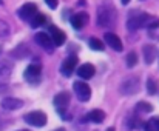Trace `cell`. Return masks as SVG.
Segmentation results:
<instances>
[{
	"label": "cell",
	"instance_id": "6da1fadb",
	"mask_svg": "<svg viewBox=\"0 0 159 131\" xmlns=\"http://www.w3.org/2000/svg\"><path fill=\"white\" fill-rule=\"evenodd\" d=\"M98 23L101 26H113L116 23V8L111 5L110 0H105L98 8Z\"/></svg>",
	"mask_w": 159,
	"mask_h": 131
},
{
	"label": "cell",
	"instance_id": "7a4b0ae2",
	"mask_svg": "<svg viewBox=\"0 0 159 131\" xmlns=\"http://www.w3.org/2000/svg\"><path fill=\"white\" fill-rule=\"evenodd\" d=\"M153 19H155V17H152V15H148V14H145V12H134V14L130 15V19H128V22H127V28H128L130 31H136V29L144 28V26L148 28V25H150V22H152Z\"/></svg>",
	"mask_w": 159,
	"mask_h": 131
},
{
	"label": "cell",
	"instance_id": "3957f363",
	"mask_svg": "<svg viewBox=\"0 0 159 131\" xmlns=\"http://www.w3.org/2000/svg\"><path fill=\"white\" fill-rule=\"evenodd\" d=\"M25 122L28 125H33V127H45L47 125V114L43 111H31L28 114H25Z\"/></svg>",
	"mask_w": 159,
	"mask_h": 131
},
{
	"label": "cell",
	"instance_id": "277c9868",
	"mask_svg": "<svg viewBox=\"0 0 159 131\" xmlns=\"http://www.w3.org/2000/svg\"><path fill=\"white\" fill-rule=\"evenodd\" d=\"M73 90H74V93H76V96H77V99H79L80 102L90 100V97H91V90H90L88 83H85V82H82V80H77V82L73 83Z\"/></svg>",
	"mask_w": 159,
	"mask_h": 131
},
{
	"label": "cell",
	"instance_id": "5b68a950",
	"mask_svg": "<svg viewBox=\"0 0 159 131\" xmlns=\"http://www.w3.org/2000/svg\"><path fill=\"white\" fill-rule=\"evenodd\" d=\"M23 76H25V79H26L30 83L36 85V83L42 79V66L39 65V63H31V65L25 69Z\"/></svg>",
	"mask_w": 159,
	"mask_h": 131
},
{
	"label": "cell",
	"instance_id": "8992f818",
	"mask_svg": "<svg viewBox=\"0 0 159 131\" xmlns=\"http://www.w3.org/2000/svg\"><path fill=\"white\" fill-rule=\"evenodd\" d=\"M139 91V79L138 77H127L120 85V93L125 96H131Z\"/></svg>",
	"mask_w": 159,
	"mask_h": 131
},
{
	"label": "cell",
	"instance_id": "52a82bcc",
	"mask_svg": "<svg viewBox=\"0 0 159 131\" xmlns=\"http://www.w3.org/2000/svg\"><path fill=\"white\" fill-rule=\"evenodd\" d=\"M39 12H37V5L36 3H25L20 9H19V17L22 19V20H25V22H31L36 15H37Z\"/></svg>",
	"mask_w": 159,
	"mask_h": 131
},
{
	"label": "cell",
	"instance_id": "ba28073f",
	"mask_svg": "<svg viewBox=\"0 0 159 131\" xmlns=\"http://www.w3.org/2000/svg\"><path fill=\"white\" fill-rule=\"evenodd\" d=\"M11 68H12L11 62L0 59V90H2V88H6L8 79H9V76H11Z\"/></svg>",
	"mask_w": 159,
	"mask_h": 131
},
{
	"label": "cell",
	"instance_id": "9c48e42d",
	"mask_svg": "<svg viewBox=\"0 0 159 131\" xmlns=\"http://www.w3.org/2000/svg\"><path fill=\"white\" fill-rule=\"evenodd\" d=\"M34 40H36V42H37V45H40L47 53H51V51L54 50L53 39H51V36H50V34H47V33H39V34H36Z\"/></svg>",
	"mask_w": 159,
	"mask_h": 131
},
{
	"label": "cell",
	"instance_id": "30bf717a",
	"mask_svg": "<svg viewBox=\"0 0 159 131\" xmlns=\"http://www.w3.org/2000/svg\"><path fill=\"white\" fill-rule=\"evenodd\" d=\"M88 20H90V17H88L87 12H77V14L71 15V19H70L71 26H73L74 29H80V28H84V26L87 25Z\"/></svg>",
	"mask_w": 159,
	"mask_h": 131
},
{
	"label": "cell",
	"instance_id": "8fae6325",
	"mask_svg": "<svg viewBox=\"0 0 159 131\" xmlns=\"http://www.w3.org/2000/svg\"><path fill=\"white\" fill-rule=\"evenodd\" d=\"M0 105H2V108H5L8 111H14V110H20L23 107V100L16 99V97H5Z\"/></svg>",
	"mask_w": 159,
	"mask_h": 131
},
{
	"label": "cell",
	"instance_id": "7c38bea8",
	"mask_svg": "<svg viewBox=\"0 0 159 131\" xmlns=\"http://www.w3.org/2000/svg\"><path fill=\"white\" fill-rule=\"evenodd\" d=\"M76 65H77V57L76 56H71V57L65 59L63 63H62V68H60L62 69V74L65 77H70L73 74V71L76 69Z\"/></svg>",
	"mask_w": 159,
	"mask_h": 131
},
{
	"label": "cell",
	"instance_id": "4fadbf2b",
	"mask_svg": "<svg viewBox=\"0 0 159 131\" xmlns=\"http://www.w3.org/2000/svg\"><path fill=\"white\" fill-rule=\"evenodd\" d=\"M104 39H105V43L110 48H113L114 51H122V42L114 33H107Z\"/></svg>",
	"mask_w": 159,
	"mask_h": 131
},
{
	"label": "cell",
	"instance_id": "5bb4252c",
	"mask_svg": "<svg viewBox=\"0 0 159 131\" xmlns=\"http://www.w3.org/2000/svg\"><path fill=\"white\" fill-rule=\"evenodd\" d=\"M48 29H50V36H51V39H53L54 45H56V46L63 45V42H65V33H63L62 29H59L56 25H51Z\"/></svg>",
	"mask_w": 159,
	"mask_h": 131
},
{
	"label": "cell",
	"instance_id": "9a60e30c",
	"mask_svg": "<svg viewBox=\"0 0 159 131\" xmlns=\"http://www.w3.org/2000/svg\"><path fill=\"white\" fill-rule=\"evenodd\" d=\"M70 105V93H59L56 97H54V107L59 110V111H62V110H65L66 107Z\"/></svg>",
	"mask_w": 159,
	"mask_h": 131
},
{
	"label": "cell",
	"instance_id": "2e32d148",
	"mask_svg": "<svg viewBox=\"0 0 159 131\" xmlns=\"http://www.w3.org/2000/svg\"><path fill=\"white\" fill-rule=\"evenodd\" d=\"M94 72H96V68L91 63H84L77 68V76L80 79H91L94 76Z\"/></svg>",
	"mask_w": 159,
	"mask_h": 131
},
{
	"label": "cell",
	"instance_id": "e0dca14e",
	"mask_svg": "<svg viewBox=\"0 0 159 131\" xmlns=\"http://www.w3.org/2000/svg\"><path fill=\"white\" fill-rule=\"evenodd\" d=\"M142 53H144V59H145V63H153V60L156 59V48L153 45H145L142 48Z\"/></svg>",
	"mask_w": 159,
	"mask_h": 131
},
{
	"label": "cell",
	"instance_id": "ac0fdd59",
	"mask_svg": "<svg viewBox=\"0 0 159 131\" xmlns=\"http://www.w3.org/2000/svg\"><path fill=\"white\" fill-rule=\"evenodd\" d=\"M104 119H105V113L102 110H93L87 114V120L94 122V124H101V122H104Z\"/></svg>",
	"mask_w": 159,
	"mask_h": 131
},
{
	"label": "cell",
	"instance_id": "d6986e66",
	"mask_svg": "<svg viewBox=\"0 0 159 131\" xmlns=\"http://www.w3.org/2000/svg\"><path fill=\"white\" fill-rule=\"evenodd\" d=\"M47 23V15H43V14H37L31 22H30V25L33 26V28H39V26H42V25H45Z\"/></svg>",
	"mask_w": 159,
	"mask_h": 131
},
{
	"label": "cell",
	"instance_id": "ffe728a7",
	"mask_svg": "<svg viewBox=\"0 0 159 131\" xmlns=\"http://www.w3.org/2000/svg\"><path fill=\"white\" fill-rule=\"evenodd\" d=\"M88 45H90V48L91 50H94V51H104V43H102V40H99V39H96V37H91L90 40H88Z\"/></svg>",
	"mask_w": 159,
	"mask_h": 131
},
{
	"label": "cell",
	"instance_id": "44dd1931",
	"mask_svg": "<svg viewBox=\"0 0 159 131\" xmlns=\"http://www.w3.org/2000/svg\"><path fill=\"white\" fill-rule=\"evenodd\" d=\"M145 131H159V117H153L150 119L145 125H144Z\"/></svg>",
	"mask_w": 159,
	"mask_h": 131
},
{
	"label": "cell",
	"instance_id": "7402d4cb",
	"mask_svg": "<svg viewBox=\"0 0 159 131\" xmlns=\"http://www.w3.org/2000/svg\"><path fill=\"white\" fill-rule=\"evenodd\" d=\"M152 110H153V107H152L150 103H147V102H139V103L136 105V111H138V113H142V114L152 113Z\"/></svg>",
	"mask_w": 159,
	"mask_h": 131
},
{
	"label": "cell",
	"instance_id": "603a6c76",
	"mask_svg": "<svg viewBox=\"0 0 159 131\" xmlns=\"http://www.w3.org/2000/svg\"><path fill=\"white\" fill-rule=\"evenodd\" d=\"M125 62H127V66H128V68H133V66L138 63V54H136V53H130V54H127Z\"/></svg>",
	"mask_w": 159,
	"mask_h": 131
},
{
	"label": "cell",
	"instance_id": "cb8c5ba5",
	"mask_svg": "<svg viewBox=\"0 0 159 131\" xmlns=\"http://www.w3.org/2000/svg\"><path fill=\"white\" fill-rule=\"evenodd\" d=\"M8 34H9V26H8V23L3 22V20H0V37H6Z\"/></svg>",
	"mask_w": 159,
	"mask_h": 131
},
{
	"label": "cell",
	"instance_id": "d4e9b609",
	"mask_svg": "<svg viewBox=\"0 0 159 131\" xmlns=\"http://www.w3.org/2000/svg\"><path fill=\"white\" fill-rule=\"evenodd\" d=\"M147 90H148V93H152V94H155L156 93V83H155V80L153 79H148V82H147Z\"/></svg>",
	"mask_w": 159,
	"mask_h": 131
},
{
	"label": "cell",
	"instance_id": "484cf974",
	"mask_svg": "<svg viewBox=\"0 0 159 131\" xmlns=\"http://www.w3.org/2000/svg\"><path fill=\"white\" fill-rule=\"evenodd\" d=\"M45 3L51 8V9H56L57 8V3H59V0H45Z\"/></svg>",
	"mask_w": 159,
	"mask_h": 131
},
{
	"label": "cell",
	"instance_id": "4316f807",
	"mask_svg": "<svg viewBox=\"0 0 159 131\" xmlns=\"http://www.w3.org/2000/svg\"><path fill=\"white\" fill-rule=\"evenodd\" d=\"M120 2H122V5H128L130 3V0H120Z\"/></svg>",
	"mask_w": 159,
	"mask_h": 131
},
{
	"label": "cell",
	"instance_id": "83f0119b",
	"mask_svg": "<svg viewBox=\"0 0 159 131\" xmlns=\"http://www.w3.org/2000/svg\"><path fill=\"white\" fill-rule=\"evenodd\" d=\"M107 131H116V130H114V128L111 127V128H108V130H107Z\"/></svg>",
	"mask_w": 159,
	"mask_h": 131
},
{
	"label": "cell",
	"instance_id": "f1b7e54d",
	"mask_svg": "<svg viewBox=\"0 0 159 131\" xmlns=\"http://www.w3.org/2000/svg\"><path fill=\"white\" fill-rule=\"evenodd\" d=\"M56 131H66V130H62V128H59V130H56Z\"/></svg>",
	"mask_w": 159,
	"mask_h": 131
},
{
	"label": "cell",
	"instance_id": "f546056e",
	"mask_svg": "<svg viewBox=\"0 0 159 131\" xmlns=\"http://www.w3.org/2000/svg\"><path fill=\"white\" fill-rule=\"evenodd\" d=\"M19 131H30V130H19Z\"/></svg>",
	"mask_w": 159,
	"mask_h": 131
}]
</instances>
